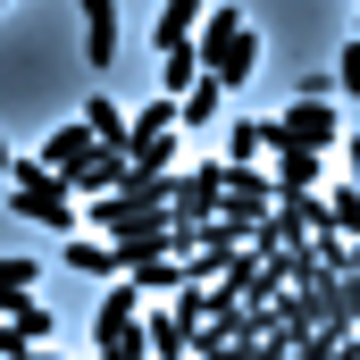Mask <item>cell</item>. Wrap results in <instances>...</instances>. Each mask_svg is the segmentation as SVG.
I'll use <instances>...</instances> for the list:
<instances>
[{"label": "cell", "mask_w": 360, "mask_h": 360, "mask_svg": "<svg viewBox=\"0 0 360 360\" xmlns=\"http://www.w3.org/2000/svg\"><path fill=\"white\" fill-rule=\"evenodd\" d=\"M8 218H25V226H51V235H59V226L76 218V184L51 176V168H42V151H17V160H8Z\"/></svg>", "instance_id": "6da1fadb"}, {"label": "cell", "mask_w": 360, "mask_h": 360, "mask_svg": "<svg viewBox=\"0 0 360 360\" xmlns=\"http://www.w3.org/2000/svg\"><path fill=\"white\" fill-rule=\"evenodd\" d=\"M218 92L226 84H193L184 92V126H210V117H218Z\"/></svg>", "instance_id": "9a60e30c"}, {"label": "cell", "mask_w": 360, "mask_h": 360, "mask_svg": "<svg viewBox=\"0 0 360 360\" xmlns=\"http://www.w3.org/2000/svg\"><path fill=\"white\" fill-rule=\"evenodd\" d=\"M335 92H352V101H360V34L335 51Z\"/></svg>", "instance_id": "2e32d148"}, {"label": "cell", "mask_w": 360, "mask_h": 360, "mask_svg": "<svg viewBox=\"0 0 360 360\" xmlns=\"http://www.w3.org/2000/svg\"><path fill=\"white\" fill-rule=\"evenodd\" d=\"M134 285H143V293H184L193 276H184V260H151V269L134 276Z\"/></svg>", "instance_id": "4fadbf2b"}, {"label": "cell", "mask_w": 360, "mask_h": 360, "mask_svg": "<svg viewBox=\"0 0 360 360\" xmlns=\"http://www.w3.org/2000/svg\"><path fill=\"white\" fill-rule=\"evenodd\" d=\"M344 184H360V134H344Z\"/></svg>", "instance_id": "e0dca14e"}, {"label": "cell", "mask_w": 360, "mask_h": 360, "mask_svg": "<svg viewBox=\"0 0 360 360\" xmlns=\"http://www.w3.org/2000/svg\"><path fill=\"white\" fill-rule=\"evenodd\" d=\"M193 84H210V68H201V51H168V59H160V92H168V101H184Z\"/></svg>", "instance_id": "8fae6325"}, {"label": "cell", "mask_w": 360, "mask_h": 360, "mask_svg": "<svg viewBox=\"0 0 360 360\" xmlns=\"http://www.w3.org/2000/svg\"><path fill=\"white\" fill-rule=\"evenodd\" d=\"M0 344H8V352H42V344H51V310H42L34 293H17V302H8V335H0Z\"/></svg>", "instance_id": "ba28073f"}, {"label": "cell", "mask_w": 360, "mask_h": 360, "mask_svg": "<svg viewBox=\"0 0 360 360\" xmlns=\"http://www.w3.org/2000/svg\"><path fill=\"white\" fill-rule=\"evenodd\" d=\"M276 143H285V151H335V143H344L335 101H293V109L276 117Z\"/></svg>", "instance_id": "3957f363"}, {"label": "cell", "mask_w": 360, "mask_h": 360, "mask_svg": "<svg viewBox=\"0 0 360 360\" xmlns=\"http://www.w3.org/2000/svg\"><path fill=\"white\" fill-rule=\"evenodd\" d=\"M84 126L101 134V151H134V117H126L109 92H92V101H84Z\"/></svg>", "instance_id": "9c48e42d"}, {"label": "cell", "mask_w": 360, "mask_h": 360, "mask_svg": "<svg viewBox=\"0 0 360 360\" xmlns=\"http://www.w3.org/2000/svg\"><path fill=\"white\" fill-rule=\"evenodd\" d=\"M201 25H210V0H160V25H151L160 59H168V51H193V42H201Z\"/></svg>", "instance_id": "277c9868"}, {"label": "cell", "mask_w": 360, "mask_h": 360, "mask_svg": "<svg viewBox=\"0 0 360 360\" xmlns=\"http://www.w3.org/2000/svg\"><path fill=\"white\" fill-rule=\"evenodd\" d=\"M34 276H42V260H25V252H8V260H0V285H8V302H17V293H34Z\"/></svg>", "instance_id": "5bb4252c"}, {"label": "cell", "mask_w": 360, "mask_h": 360, "mask_svg": "<svg viewBox=\"0 0 360 360\" xmlns=\"http://www.w3.org/2000/svg\"><path fill=\"white\" fill-rule=\"evenodd\" d=\"M59 260H68V269H84V276H117V252H109V243H68Z\"/></svg>", "instance_id": "7c38bea8"}, {"label": "cell", "mask_w": 360, "mask_h": 360, "mask_svg": "<svg viewBox=\"0 0 360 360\" xmlns=\"http://www.w3.org/2000/svg\"><path fill=\"white\" fill-rule=\"evenodd\" d=\"M226 160H210V168H184V176H168V210H176L184 226H210V218H226Z\"/></svg>", "instance_id": "7a4b0ae2"}, {"label": "cell", "mask_w": 360, "mask_h": 360, "mask_svg": "<svg viewBox=\"0 0 360 360\" xmlns=\"http://www.w3.org/2000/svg\"><path fill=\"white\" fill-rule=\"evenodd\" d=\"M76 17H84V59L117 68V0H76Z\"/></svg>", "instance_id": "52a82bcc"}, {"label": "cell", "mask_w": 360, "mask_h": 360, "mask_svg": "<svg viewBox=\"0 0 360 360\" xmlns=\"http://www.w3.org/2000/svg\"><path fill=\"white\" fill-rule=\"evenodd\" d=\"M8 360H59V352H51V344H42V352H8Z\"/></svg>", "instance_id": "ac0fdd59"}, {"label": "cell", "mask_w": 360, "mask_h": 360, "mask_svg": "<svg viewBox=\"0 0 360 360\" xmlns=\"http://www.w3.org/2000/svg\"><path fill=\"white\" fill-rule=\"evenodd\" d=\"M92 151H101V134H92L84 117H76V126H59V134H42V168H51V176H76Z\"/></svg>", "instance_id": "5b68a950"}, {"label": "cell", "mask_w": 360, "mask_h": 360, "mask_svg": "<svg viewBox=\"0 0 360 360\" xmlns=\"http://www.w3.org/2000/svg\"><path fill=\"white\" fill-rule=\"evenodd\" d=\"M276 151H285V143H276V117H235V126H226V160H235V168H260Z\"/></svg>", "instance_id": "8992f818"}, {"label": "cell", "mask_w": 360, "mask_h": 360, "mask_svg": "<svg viewBox=\"0 0 360 360\" xmlns=\"http://www.w3.org/2000/svg\"><path fill=\"white\" fill-rule=\"evenodd\" d=\"M269 176H276V193H319V176H327V151H276Z\"/></svg>", "instance_id": "30bf717a"}]
</instances>
